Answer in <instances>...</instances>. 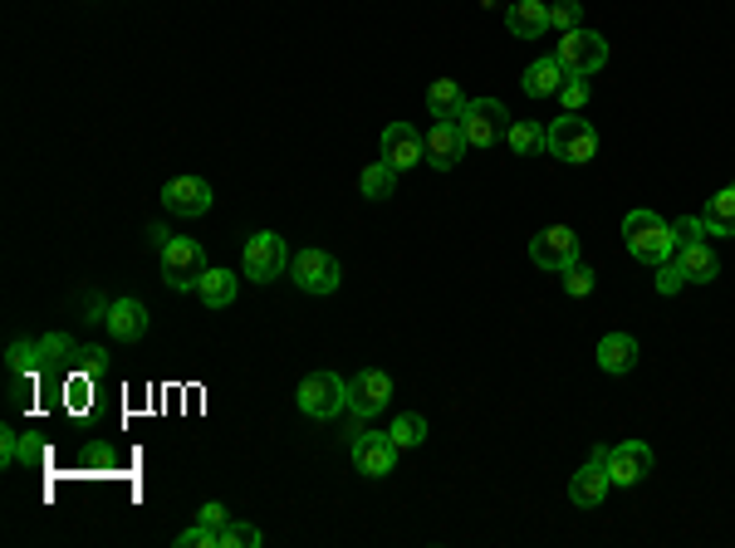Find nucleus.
Masks as SVG:
<instances>
[{
	"mask_svg": "<svg viewBox=\"0 0 735 548\" xmlns=\"http://www.w3.org/2000/svg\"><path fill=\"white\" fill-rule=\"evenodd\" d=\"M623 245H628V255L638 260V265L658 270L662 260L676 255V231H672V221H662L658 211L638 205V211L623 215Z\"/></svg>",
	"mask_w": 735,
	"mask_h": 548,
	"instance_id": "1",
	"label": "nucleus"
},
{
	"mask_svg": "<svg viewBox=\"0 0 735 548\" xmlns=\"http://www.w3.org/2000/svg\"><path fill=\"white\" fill-rule=\"evenodd\" d=\"M511 113H505L501 98H471L466 113H461V133H466V143L485 152V147H501L505 133H511Z\"/></svg>",
	"mask_w": 735,
	"mask_h": 548,
	"instance_id": "2",
	"label": "nucleus"
},
{
	"mask_svg": "<svg viewBox=\"0 0 735 548\" xmlns=\"http://www.w3.org/2000/svg\"><path fill=\"white\" fill-rule=\"evenodd\" d=\"M549 152L559 157V162H574V167L594 162V157H598L594 123L579 118V113H564V118H554L549 123Z\"/></svg>",
	"mask_w": 735,
	"mask_h": 548,
	"instance_id": "3",
	"label": "nucleus"
},
{
	"mask_svg": "<svg viewBox=\"0 0 735 548\" xmlns=\"http://www.w3.org/2000/svg\"><path fill=\"white\" fill-rule=\"evenodd\" d=\"M157 265H162V284L167 289H197L201 284V274H207V250L197 245V240H187V235H172V245L157 255Z\"/></svg>",
	"mask_w": 735,
	"mask_h": 548,
	"instance_id": "4",
	"label": "nucleus"
},
{
	"mask_svg": "<svg viewBox=\"0 0 735 548\" xmlns=\"http://www.w3.org/2000/svg\"><path fill=\"white\" fill-rule=\"evenodd\" d=\"M241 274L255 284H270L280 274H290V250H285V235L275 231H255L245 240V255H241Z\"/></svg>",
	"mask_w": 735,
	"mask_h": 548,
	"instance_id": "5",
	"label": "nucleus"
},
{
	"mask_svg": "<svg viewBox=\"0 0 735 548\" xmlns=\"http://www.w3.org/2000/svg\"><path fill=\"white\" fill-rule=\"evenodd\" d=\"M294 402H300L304 417L334 421L338 411L348 407V382H344V377H334V372H309L300 382V392H294Z\"/></svg>",
	"mask_w": 735,
	"mask_h": 548,
	"instance_id": "6",
	"label": "nucleus"
},
{
	"mask_svg": "<svg viewBox=\"0 0 735 548\" xmlns=\"http://www.w3.org/2000/svg\"><path fill=\"white\" fill-rule=\"evenodd\" d=\"M554 60H559L569 74H598V68L608 64V40L603 34H594V30H569V34H559V44H554Z\"/></svg>",
	"mask_w": 735,
	"mask_h": 548,
	"instance_id": "7",
	"label": "nucleus"
},
{
	"mask_svg": "<svg viewBox=\"0 0 735 548\" xmlns=\"http://www.w3.org/2000/svg\"><path fill=\"white\" fill-rule=\"evenodd\" d=\"M290 280L304 294H334L344 284V265H338L329 250H300V255H290Z\"/></svg>",
	"mask_w": 735,
	"mask_h": 548,
	"instance_id": "8",
	"label": "nucleus"
},
{
	"mask_svg": "<svg viewBox=\"0 0 735 548\" xmlns=\"http://www.w3.org/2000/svg\"><path fill=\"white\" fill-rule=\"evenodd\" d=\"M348 455H354V471L368 475V479L392 475V465H398V445H392L388 431H354Z\"/></svg>",
	"mask_w": 735,
	"mask_h": 548,
	"instance_id": "9",
	"label": "nucleus"
},
{
	"mask_svg": "<svg viewBox=\"0 0 735 548\" xmlns=\"http://www.w3.org/2000/svg\"><path fill=\"white\" fill-rule=\"evenodd\" d=\"M529 260H535L539 270H569L574 260H579V231L574 225H549V231H539L529 240Z\"/></svg>",
	"mask_w": 735,
	"mask_h": 548,
	"instance_id": "10",
	"label": "nucleus"
},
{
	"mask_svg": "<svg viewBox=\"0 0 735 548\" xmlns=\"http://www.w3.org/2000/svg\"><path fill=\"white\" fill-rule=\"evenodd\" d=\"M608 445H594V455H588L584 471H574L569 479V499L579 509H598L608 499V489H613V475H608Z\"/></svg>",
	"mask_w": 735,
	"mask_h": 548,
	"instance_id": "11",
	"label": "nucleus"
},
{
	"mask_svg": "<svg viewBox=\"0 0 735 548\" xmlns=\"http://www.w3.org/2000/svg\"><path fill=\"white\" fill-rule=\"evenodd\" d=\"M388 402H392V377H388V372L368 368V372L348 377V411H354V421L378 417V411L388 407Z\"/></svg>",
	"mask_w": 735,
	"mask_h": 548,
	"instance_id": "12",
	"label": "nucleus"
},
{
	"mask_svg": "<svg viewBox=\"0 0 735 548\" xmlns=\"http://www.w3.org/2000/svg\"><path fill=\"white\" fill-rule=\"evenodd\" d=\"M608 475H613V485H642L652 471V445L648 441H618V445H608Z\"/></svg>",
	"mask_w": 735,
	"mask_h": 548,
	"instance_id": "13",
	"label": "nucleus"
},
{
	"mask_svg": "<svg viewBox=\"0 0 735 548\" xmlns=\"http://www.w3.org/2000/svg\"><path fill=\"white\" fill-rule=\"evenodd\" d=\"M427 157V137L412 128V123H388L382 128V162H388L392 171H407V167H417Z\"/></svg>",
	"mask_w": 735,
	"mask_h": 548,
	"instance_id": "14",
	"label": "nucleus"
},
{
	"mask_svg": "<svg viewBox=\"0 0 735 548\" xmlns=\"http://www.w3.org/2000/svg\"><path fill=\"white\" fill-rule=\"evenodd\" d=\"M466 152H471V143H466V133H461V123L437 118L432 128H427V162L437 171H451Z\"/></svg>",
	"mask_w": 735,
	"mask_h": 548,
	"instance_id": "15",
	"label": "nucleus"
},
{
	"mask_svg": "<svg viewBox=\"0 0 735 548\" xmlns=\"http://www.w3.org/2000/svg\"><path fill=\"white\" fill-rule=\"evenodd\" d=\"M162 205L172 215H187V221H197V215L211 211V187L201 177H172L162 187Z\"/></svg>",
	"mask_w": 735,
	"mask_h": 548,
	"instance_id": "16",
	"label": "nucleus"
},
{
	"mask_svg": "<svg viewBox=\"0 0 735 548\" xmlns=\"http://www.w3.org/2000/svg\"><path fill=\"white\" fill-rule=\"evenodd\" d=\"M505 30H511L515 40H539V34L549 30V6L545 0H511V6H505Z\"/></svg>",
	"mask_w": 735,
	"mask_h": 548,
	"instance_id": "17",
	"label": "nucleus"
},
{
	"mask_svg": "<svg viewBox=\"0 0 735 548\" xmlns=\"http://www.w3.org/2000/svg\"><path fill=\"white\" fill-rule=\"evenodd\" d=\"M108 338H118V342H138L147 334V308L138 299H113L108 304Z\"/></svg>",
	"mask_w": 735,
	"mask_h": 548,
	"instance_id": "18",
	"label": "nucleus"
},
{
	"mask_svg": "<svg viewBox=\"0 0 735 548\" xmlns=\"http://www.w3.org/2000/svg\"><path fill=\"white\" fill-rule=\"evenodd\" d=\"M676 265H682L686 284H711L721 274V260L706 240H692V245H676Z\"/></svg>",
	"mask_w": 735,
	"mask_h": 548,
	"instance_id": "19",
	"label": "nucleus"
},
{
	"mask_svg": "<svg viewBox=\"0 0 735 548\" xmlns=\"http://www.w3.org/2000/svg\"><path fill=\"white\" fill-rule=\"evenodd\" d=\"M598 368L613 372V377L632 372L638 368V338L632 334H603L598 338Z\"/></svg>",
	"mask_w": 735,
	"mask_h": 548,
	"instance_id": "20",
	"label": "nucleus"
},
{
	"mask_svg": "<svg viewBox=\"0 0 735 548\" xmlns=\"http://www.w3.org/2000/svg\"><path fill=\"white\" fill-rule=\"evenodd\" d=\"M564 78H569V68L554 60V54H545V60H535V64L525 68V78H519V84H525L529 98H554L564 88Z\"/></svg>",
	"mask_w": 735,
	"mask_h": 548,
	"instance_id": "21",
	"label": "nucleus"
},
{
	"mask_svg": "<svg viewBox=\"0 0 735 548\" xmlns=\"http://www.w3.org/2000/svg\"><path fill=\"white\" fill-rule=\"evenodd\" d=\"M466 94H461L456 78H432V88H427V113L432 118H447V123H461V113H466Z\"/></svg>",
	"mask_w": 735,
	"mask_h": 548,
	"instance_id": "22",
	"label": "nucleus"
},
{
	"mask_svg": "<svg viewBox=\"0 0 735 548\" xmlns=\"http://www.w3.org/2000/svg\"><path fill=\"white\" fill-rule=\"evenodd\" d=\"M505 147H511L515 157H539V152H549V128H539V123H529V118H515L511 133H505Z\"/></svg>",
	"mask_w": 735,
	"mask_h": 548,
	"instance_id": "23",
	"label": "nucleus"
},
{
	"mask_svg": "<svg viewBox=\"0 0 735 548\" xmlns=\"http://www.w3.org/2000/svg\"><path fill=\"white\" fill-rule=\"evenodd\" d=\"M701 221H706V231H711V235H735V187H721L716 197L706 201Z\"/></svg>",
	"mask_w": 735,
	"mask_h": 548,
	"instance_id": "24",
	"label": "nucleus"
},
{
	"mask_svg": "<svg viewBox=\"0 0 735 548\" xmlns=\"http://www.w3.org/2000/svg\"><path fill=\"white\" fill-rule=\"evenodd\" d=\"M197 294H201L207 308H231L235 304V274L231 270H207L201 284H197Z\"/></svg>",
	"mask_w": 735,
	"mask_h": 548,
	"instance_id": "25",
	"label": "nucleus"
},
{
	"mask_svg": "<svg viewBox=\"0 0 735 548\" xmlns=\"http://www.w3.org/2000/svg\"><path fill=\"white\" fill-rule=\"evenodd\" d=\"M358 191H364L368 201H388L392 191H398V171H392L388 162H372V167H364V177H358Z\"/></svg>",
	"mask_w": 735,
	"mask_h": 548,
	"instance_id": "26",
	"label": "nucleus"
},
{
	"mask_svg": "<svg viewBox=\"0 0 735 548\" xmlns=\"http://www.w3.org/2000/svg\"><path fill=\"white\" fill-rule=\"evenodd\" d=\"M388 436H392V445H398V451H412V445L427 441V421L417 417V411H402V417L388 426Z\"/></svg>",
	"mask_w": 735,
	"mask_h": 548,
	"instance_id": "27",
	"label": "nucleus"
},
{
	"mask_svg": "<svg viewBox=\"0 0 735 548\" xmlns=\"http://www.w3.org/2000/svg\"><path fill=\"white\" fill-rule=\"evenodd\" d=\"M579 15H584L579 0H554V6H549V30H559V34L579 30Z\"/></svg>",
	"mask_w": 735,
	"mask_h": 548,
	"instance_id": "28",
	"label": "nucleus"
},
{
	"mask_svg": "<svg viewBox=\"0 0 735 548\" xmlns=\"http://www.w3.org/2000/svg\"><path fill=\"white\" fill-rule=\"evenodd\" d=\"M50 358V352H44V338L40 342H15V348H10V372H25V368H40V362Z\"/></svg>",
	"mask_w": 735,
	"mask_h": 548,
	"instance_id": "29",
	"label": "nucleus"
},
{
	"mask_svg": "<svg viewBox=\"0 0 735 548\" xmlns=\"http://www.w3.org/2000/svg\"><path fill=\"white\" fill-rule=\"evenodd\" d=\"M588 94H594V88H588V78H584V74H569V78H564V88H559V103H564V113H584Z\"/></svg>",
	"mask_w": 735,
	"mask_h": 548,
	"instance_id": "30",
	"label": "nucleus"
},
{
	"mask_svg": "<svg viewBox=\"0 0 735 548\" xmlns=\"http://www.w3.org/2000/svg\"><path fill=\"white\" fill-rule=\"evenodd\" d=\"M594 270H588L584 265V260H574V265L569 270H564V289H569L574 294V299H588V294H594Z\"/></svg>",
	"mask_w": 735,
	"mask_h": 548,
	"instance_id": "31",
	"label": "nucleus"
},
{
	"mask_svg": "<svg viewBox=\"0 0 735 548\" xmlns=\"http://www.w3.org/2000/svg\"><path fill=\"white\" fill-rule=\"evenodd\" d=\"M217 544H221V548H255V544H260V529H255V524H235V519H231V524H225V529L217 534Z\"/></svg>",
	"mask_w": 735,
	"mask_h": 548,
	"instance_id": "32",
	"label": "nucleus"
},
{
	"mask_svg": "<svg viewBox=\"0 0 735 548\" xmlns=\"http://www.w3.org/2000/svg\"><path fill=\"white\" fill-rule=\"evenodd\" d=\"M177 548H221L217 544V529H211V524H191V529H182L177 534Z\"/></svg>",
	"mask_w": 735,
	"mask_h": 548,
	"instance_id": "33",
	"label": "nucleus"
},
{
	"mask_svg": "<svg viewBox=\"0 0 735 548\" xmlns=\"http://www.w3.org/2000/svg\"><path fill=\"white\" fill-rule=\"evenodd\" d=\"M118 465V451L104 441H94V445H84V471H113Z\"/></svg>",
	"mask_w": 735,
	"mask_h": 548,
	"instance_id": "34",
	"label": "nucleus"
},
{
	"mask_svg": "<svg viewBox=\"0 0 735 548\" xmlns=\"http://www.w3.org/2000/svg\"><path fill=\"white\" fill-rule=\"evenodd\" d=\"M682 284H686V274H682V265H676V255L662 260V265H658V294H676Z\"/></svg>",
	"mask_w": 735,
	"mask_h": 548,
	"instance_id": "35",
	"label": "nucleus"
},
{
	"mask_svg": "<svg viewBox=\"0 0 735 548\" xmlns=\"http://www.w3.org/2000/svg\"><path fill=\"white\" fill-rule=\"evenodd\" d=\"M672 231H676V245H692V240H706V221L701 215H682V221H672Z\"/></svg>",
	"mask_w": 735,
	"mask_h": 548,
	"instance_id": "36",
	"label": "nucleus"
},
{
	"mask_svg": "<svg viewBox=\"0 0 735 548\" xmlns=\"http://www.w3.org/2000/svg\"><path fill=\"white\" fill-rule=\"evenodd\" d=\"M201 524H211V529H225V524H231V519H225V505H217V499H211V505H201Z\"/></svg>",
	"mask_w": 735,
	"mask_h": 548,
	"instance_id": "37",
	"label": "nucleus"
},
{
	"mask_svg": "<svg viewBox=\"0 0 735 548\" xmlns=\"http://www.w3.org/2000/svg\"><path fill=\"white\" fill-rule=\"evenodd\" d=\"M20 455V436L15 431H0V465H10Z\"/></svg>",
	"mask_w": 735,
	"mask_h": 548,
	"instance_id": "38",
	"label": "nucleus"
},
{
	"mask_svg": "<svg viewBox=\"0 0 735 548\" xmlns=\"http://www.w3.org/2000/svg\"><path fill=\"white\" fill-rule=\"evenodd\" d=\"M147 245H153L157 255H162V250L172 245V235H167V225H147Z\"/></svg>",
	"mask_w": 735,
	"mask_h": 548,
	"instance_id": "39",
	"label": "nucleus"
},
{
	"mask_svg": "<svg viewBox=\"0 0 735 548\" xmlns=\"http://www.w3.org/2000/svg\"><path fill=\"white\" fill-rule=\"evenodd\" d=\"M20 455H25V461H40V455H44V445H40L35 436H25V441H20Z\"/></svg>",
	"mask_w": 735,
	"mask_h": 548,
	"instance_id": "40",
	"label": "nucleus"
}]
</instances>
